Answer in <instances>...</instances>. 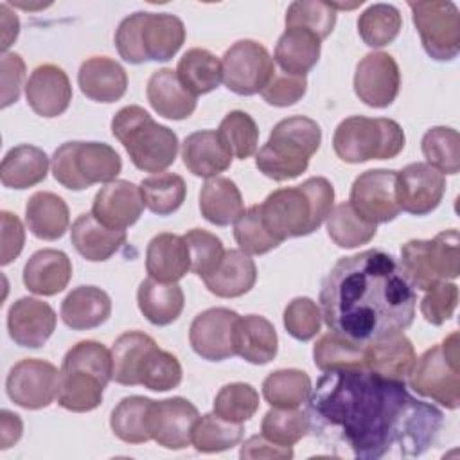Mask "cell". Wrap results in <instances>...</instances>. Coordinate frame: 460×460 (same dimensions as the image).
Masks as SVG:
<instances>
[{
	"label": "cell",
	"mask_w": 460,
	"mask_h": 460,
	"mask_svg": "<svg viewBox=\"0 0 460 460\" xmlns=\"http://www.w3.org/2000/svg\"><path fill=\"white\" fill-rule=\"evenodd\" d=\"M305 402L309 433L345 458L420 456L444 422L442 411L413 397L404 381L368 368L327 370Z\"/></svg>",
	"instance_id": "obj_1"
},
{
	"label": "cell",
	"mask_w": 460,
	"mask_h": 460,
	"mask_svg": "<svg viewBox=\"0 0 460 460\" xmlns=\"http://www.w3.org/2000/svg\"><path fill=\"white\" fill-rule=\"evenodd\" d=\"M318 302L329 331L370 343L413 323L417 293L392 253L370 248L336 261L322 280Z\"/></svg>",
	"instance_id": "obj_2"
},
{
	"label": "cell",
	"mask_w": 460,
	"mask_h": 460,
	"mask_svg": "<svg viewBox=\"0 0 460 460\" xmlns=\"http://www.w3.org/2000/svg\"><path fill=\"white\" fill-rule=\"evenodd\" d=\"M334 207V187L323 176H313L295 187H282L259 205L262 221L275 239L284 243L320 228Z\"/></svg>",
	"instance_id": "obj_3"
},
{
	"label": "cell",
	"mask_w": 460,
	"mask_h": 460,
	"mask_svg": "<svg viewBox=\"0 0 460 460\" xmlns=\"http://www.w3.org/2000/svg\"><path fill=\"white\" fill-rule=\"evenodd\" d=\"M59 370L58 404L74 413L92 411L101 406L113 377L111 350L95 340H83L66 350Z\"/></svg>",
	"instance_id": "obj_4"
},
{
	"label": "cell",
	"mask_w": 460,
	"mask_h": 460,
	"mask_svg": "<svg viewBox=\"0 0 460 460\" xmlns=\"http://www.w3.org/2000/svg\"><path fill=\"white\" fill-rule=\"evenodd\" d=\"M320 144L322 129L316 120L304 115L282 119L273 126L268 142L255 153V167L275 181L295 180L305 172Z\"/></svg>",
	"instance_id": "obj_5"
},
{
	"label": "cell",
	"mask_w": 460,
	"mask_h": 460,
	"mask_svg": "<svg viewBox=\"0 0 460 460\" xmlns=\"http://www.w3.org/2000/svg\"><path fill=\"white\" fill-rule=\"evenodd\" d=\"M111 135L124 146L131 164L144 172H164L176 162V133L158 124L142 106L120 108L111 119Z\"/></svg>",
	"instance_id": "obj_6"
},
{
	"label": "cell",
	"mask_w": 460,
	"mask_h": 460,
	"mask_svg": "<svg viewBox=\"0 0 460 460\" xmlns=\"http://www.w3.org/2000/svg\"><path fill=\"white\" fill-rule=\"evenodd\" d=\"M185 41L183 22L171 13H133L115 31L119 56L133 65L167 61Z\"/></svg>",
	"instance_id": "obj_7"
},
{
	"label": "cell",
	"mask_w": 460,
	"mask_h": 460,
	"mask_svg": "<svg viewBox=\"0 0 460 460\" xmlns=\"http://www.w3.org/2000/svg\"><path fill=\"white\" fill-rule=\"evenodd\" d=\"M404 144L402 128L386 117L352 115L343 119L332 135L334 153L347 164L395 158L404 149Z\"/></svg>",
	"instance_id": "obj_8"
},
{
	"label": "cell",
	"mask_w": 460,
	"mask_h": 460,
	"mask_svg": "<svg viewBox=\"0 0 460 460\" xmlns=\"http://www.w3.org/2000/svg\"><path fill=\"white\" fill-rule=\"evenodd\" d=\"M52 176L70 190L115 181L122 171L119 153L104 142H65L52 155Z\"/></svg>",
	"instance_id": "obj_9"
},
{
	"label": "cell",
	"mask_w": 460,
	"mask_h": 460,
	"mask_svg": "<svg viewBox=\"0 0 460 460\" xmlns=\"http://www.w3.org/2000/svg\"><path fill=\"white\" fill-rule=\"evenodd\" d=\"M408 385L415 394L447 410L460 406V341L456 331L415 359Z\"/></svg>",
	"instance_id": "obj_10"
},
{
	"label": "cell",
	"mask_w": 460,
	"mask_h": 460,
	"mask_svg": "<svg viewBox=\"0 0 460 460\" xmlns=\"http://www.w3.org/2000/svg\"><path fill=\"white\" fill-rule=\"evenodd\" d=\"M420 43L435 61H451L460 52V11L451 0L408 2Z\"/></svg>",
	"instance_id": "obj_11"
},
{
	"label": "cell",
	"mask_w": 460,
	"mask_h": 460,
	"mask_svg": "<svg viewBox=\"0 0 460 460\" xmlns=\"http://www.w3.org/2000/svg\"><path fill=\"white\" fill-rule=\"evenodd\" d=\"M223 83L237 95H255L275 74V61L268 49L255 40H239L221 58Z\"/></svg>",
	"instance_id": "obj_12"
},
{
	"label": "cell",
	"mask_w": 460,
	"mask_h": 460,
	"mask_svg": "<svg viewBox=\"0 0 460 460\" xmlns=\"http://www.w3.org/2000/svg\"><path fill=\"white\" fill-rule=\"evenodd\" d=\"M61 370L56 365L27 358L18 361L7 374L5 390L9 399L25 410H41L58 399Z\"/></svg>",
	"instance_id": "obj_13"
},
{
	"label": "cell",
	"mask_w": 460,
	"mask_h": 460,
	"mask_svg": "<svg viewBox=\"0 0 460 460\" xmlns=\"http://www.w3.org/2000/svg\"><path fill=\"white\" fill-rule=\"evenodd\" d=\"M397 171L370 169L361 172L352 187L349 203L368 223L383 225L394 221L401 208L395 199Z\"/></svg>",
	"instance_id": "obj_14"
},
{
	"label": "cell",
	"mask_w": 460,
	"mask_h": 460,
	"mask_svg": "<svg viewBox=\"0 0 460 460\" xmlns=\"http://www.w3.org/2000/svg\"><path fill=\"white\" fill-rule=\"evenodd\" d=\"M239 314L226 307H210L194 316L189 329L192 350L207 361L235 356V327Z\"/></svg>",
	"instance_id": "obj_15"
},
{
	"label": "cell",
	"mask_w": 460,
	"mask_h": 460,
	"mask_svg": "<svg viewBox=\"0 0 460 460\" xmlns=\"http://www.w3.org/2000/svg\"><path fill=\"white\" fill-rule=\"evenodd\" d=\"M446 192V176L426 162L404 165L395 178V199L402 212L426 216L433 212Z\"/></svg>",
	"instance_id": "obj_16"
},
{
	"label": "cell",
	"mask_w": 460,
	"mask_h": 460,
	"mask_svg": "<svg viewBox=\"0 0 460 460\" xmlns=\"http://www.w3.org/2000/svg\"><path fill=\"white\" fill-rule=\"evenodd\" d=\"M401 86L399 65L388 52H368L354 72V92L358 99L370 108H388Z\"/></svg>",
	"instance_id": "obj_17"
},
{
	"label": "cell",
	"mask_w": 460,
	"mask_h": 460,
	"mask_svg": "<svg viewBox=\"0 0 460 460\" xmlns=\"http://www.w3.org/2000/svg\"><path fill=\"white\" fill-rule=\"evenodd\" d=\"M198 417V408L185 397L153 401L147 419L151 440L165 449H185Z\"/></svg>",
	"instance_id": "obj_18"
},
{
	"label": "cell",
	"mask_w": 460,
	"mask_h": 460,
	"mask_svg": "<svg viewBox=\"0 0 460 460\" xmlns=\"http://www.w3.org/2000/svg\"><path fill=\"white\" fill-rule=\"evenodd\" d=\"M25 99L40 117L63 115L72 101V84L66 72L52 63L36 66L25 83Z\"/></svg>",
	"instance_id": "obj_19"
},
{
	"label": "cell",
	"mask_w": 460,
	"mask_h": 460,
	"mask_svg": "<svg viewBox=\"0 0 460 460\" xmlns=\"http://www.w3.org/2000/svg\"><path fill=\"white\" fill-rule=\"evenodd\" d=\"M144 207L140 187L128 180H115L97 190L92 214L108 228L126 230L140 219Z\"/></svg>",
	"instance_id": "obj_20"
},
{
	"label": "cell",
	"mask_w": 460,
	"mask_h": 460,
	"mask_svg": "<svg viewBox=\"0 0 460 460\" xmlns=\"http://www.w3.org/2000/svg\"><path fill=\"white\" fill-rule=\"evenodd\" d=\"M56 311L34 296L18 298L7 313V331L11 340L27 349H40L56 331Z\"/></svg>",
	"instance_id": "obj_21"
},
{
	"label": "cell",
	"mask_w": 460,
	"mask_h": 460,
	"mask_svg": "<svg viewBox=\"0 0 460 460\" xmlns=\"http://www.w3.org/2000/svg\"><path fill=\"white\" fill-rule=\"evenodd\" d=\"M77 84L90 101L115 102L128 90V74L119 61L108 56H92L81 63Z\"/></svg>",
	"instance_id": "obj_22"
},
{
	"label": "cell",
	"mask_w": 460,
	"mask_h": 460,
	"mask_svg": "<svg viewBox=\"0 0 460 460\" xmlns=\"http://www.w3.org/2000/svg\"><path fill=\"white\" fill-rule=\"evenodd\" d=\"M22 279L31 293L54 296L68 286L72 279V262L65 252L43 248L29 257Z\"/></svg>",
	"instance_id": "obj_23"
},
{
	"label": "cell",
	"mask_w": 460,
	"mask_h": 460,
	"mask_svg": "<svg viewBox=\"0 0 460 460\" xmlns=\"http://www.w3.org/2000/svg\"><path fill=\"white\" fill-rule=\"evenodd\" d=\"M183 165L199 178H216L232 165V153L223 144L216 129H199L190 133L181 144Z\"/></svg>",
	"instance_id": "obj_24"
},
{
	"label": "cell",
	"mask_w": 460,
	"mask_h": 460,
	"mask_svg": "<svg viewBox=\"0 0 460 460\" xmlns=\"http://www.w3.org/2000/svg\"><path fill=\"white\" fill-rule=\"evenodd\" d=\"M146 271L158 282H178L190 271L189 246L183 235L158 234L146 248Z\"/></svg>",
	"instance_id": "obj_25"
},
{
	"label": "cell",
	"mask_w": 460,
	"mask_h": 460,
	"mask_svg": "<svg viewBox=\"0 0 460 460\" xmlns=\"http://www.w3.org/2000/svg\"><path fill=\"white\" fill-rule=\"evenodd\" d=\"M151 108L164 119L183 120L189 119L198 104V97L192 95L178 79L176 70L160 68L155 70L146 88Z\"/></svg>",
	"instance_id": "obj_26"
},
{
	"label": "cell",
	"mask_w": 460,
	"mask_h": 460,
	"mask_svg": "<svg viewBox=\"0 0 460 460\" xmlns=\"http://www.w3.org/2000/svg\"><path fill=\"white\" fill-rule=\"evenodd\" d=\"M126 230H113L95 219L92 212L81 214L70 230V241L75 252L92 262L108 261L126 243Z\"/></svg>",
	"instance_id": "obj_27"
},
{
	"label": "cell",
	"mask_w": 460,
	"mask_h": 460,
	"mask_svg": "<svg viewBox=\"0 0 460 460\" xmlns=\"http://www.w3.org/2000/svg\"><path fill=\"white\" fill-rule=\"evenodd\" d=\"M413 343L404 332H395L367 343L365 368L390 379L404 381L415 365Z\"/></svg>",
	"instance_id": "obj_28"
},
{
	"label": "cell",
	"mask_w": 460,
	"mask_h": 460,
	"mask_svg": "<svg viewBox=\"0 0 460 460\" xmlns=\"http://www.w3.org/2000/svg\"><path fill=\"white\" fill-rule=\"evenodd\" d=\"M257 280L255 261L241 248L226 250L219 266L203 279L207 289L221 298H237L246 295Z\"/></svg>",
	"instance_id": "obj_29"
},
{
	"label": "cell",
	"mask_w": 460,
	"mask_h": 460,
	"mask_svg": "<svg viewBox=\"0 0 460 460\" xmlns=\"http://www.w3.org/2000/svg\"><path fill=\"white\" fill-rule=\"evenodd\" d=\"M61 320L74 331H88L102 325L111 314V300L95 286H79L61 302Z\"/></svg>",
	"instance_id": "obj_30"
},
{
	"label": "cell",
	"mask_w": 460,
	"mask_h": 460,
	"mask_svg": "<svg viewBox=\"0 0 460 460\" xmlns=\"http://www.w3.org/2000/svg\"><path fill=\"white\" fill-rule=\"evenodd\" d=\"M322 52V40L302 27H288L277 45L273 61L280 66V72L291 75H307L318 63Z\"/></svg>",
	"instance_id": "obj_31"
},
{
	"label": "cell",
	"mask_w": 460,
	"mask_h": 460,
	"mask_svg": "<svg viewBox=\"0 0 460 460\" xmlns=\"http://www.w3.org/2000/svg\"><path fill=\"white\" fill-rule=\"evenodd\" d=\"M25 223L29 232L38 239H61L70 225L68 205L54 192H34L25 205Z\"/></svg>",
	"instance_id": "obj_32"
},
{
	"label": "cell",
	"mask_w": 460,
	"mask_h": 460,
	"mask_svg": "<svg viewBox=\"0 0 460 460\" xmlns=\"http://www.w3.org/2000/svg\"><path fill=\"white\" fill-rule=\"evenodd\" d=\"M137 304L147 322L165 327L180 318L185 305V295L178 282H158L147 277L138 286Z\"/></svg>",
	"instance_id": "obj_33"
},
{
	"label": "cell",
	"mask_w": 460,
	"mask_h": 460,
	"mask_svg": "<svg viewBox=\"0 0 460 460\" xmlns=\"http://www.w3.org/2000/svg\"><path fill=\"white\" fill-rule=\"evenodd\" d=\"M279 350V336L273 323L261 314L239 316L235 327V356L252 365L270 363Z\"/></svg>",
	"instance_id": "obj_34"
},
{
	"label": "cell",
	"mask_w": 460,
	"mask_h": 460,
	"mask_svg": "<svg viewBox=\"0 0 460 460\" xmlns=\"http://www.w3.org/2000/svg\"><path fill=\"white\" fill-rule=\"evenodd\" d=\"M49 156L43 149L20 144L5 153L0 165V180L7 189H29L41 183L49 174Z\"/></svg>",
	"instance_id": "obj_35"
},
{
	"label": "cell",
	"mask_w": 460,
	"mask_h": 460,
	"mask_svg": "<svg viewBox=\"0 0 460 460\" xmlns=\"http://www.w3.org/2000/svg\"><path fill=\"white\" fill-rule=\"evenodd\" d=\"M199 212L216 226H228L235 223L244 212V201L239 187L230 178L223 176L207 180L199 190Z\"/></svg>",
	"instance_id": "obj_36"
},
{
	"label": "cell",
	"mask_w": 460,
	"mask_h": 460,
	"mask_svg": "<svg viewBox=\"0 0 460 460\" xmlns=\"http://www.w3.org/2000/svg\"><path fill=\"white\" fill-rule=\"evenodd\" d=\"M156 347V341L142 331H128L120 334L111 347L113 381L124 386L140 385V368L147 352Z\"/></svg>",
	"instance_id": "obj_37"
},
{
	"label": "cell",
	"mask_w": 460,
	"mask_h": 460,
	"mask_svg": "<svg viewBox=\"0 0 460 460\" xmlns=\"http://www.w3.org/2000/svg\"><path fill=\"white\" fill-rule=\"evenodd\" d=\"M176 75L192 95L210 93L223 83L221 59L207 49H189L178 61Z\"/></svg>",
	"instance_id": "obj_38"
},
{
	"label": "cell",
	"mask_w": 460,
	"mask_h": 460,
	"mask_svg": "<svg viewBox=\"0 0 460 460\" xmlns=\"http://www.w3.org/2000/svg\"><path fill=\"white\" fill-rule=\"evenodd\" d=\"M313 390L307 372L298 368H280L262 381V397L271 408H298Z\"/></svg>",
	"instance_id": "obj_39"
},
{
	"label": "cell",
	"mask_w": 460,
	"mask_h": 460,
	"mask_svg": "<svg viewBox=\"0 0 460 460\" xmlns=\"http://www.w3.org/2000/svg\"><path fill=\"white\" fill-rule=\"evenodd\" d=\"M153 399L144 395L124 397L110 415V426L117 438L126 444H144L151 440L149 408Z\"/></svg>",
	"instance_id": "obj_40"
},
{
	"label": "cell",
	"mask_w": 460,
	"mask_h": 460,
	"mask_svg": "<svg viewBox=\"0 0 460 460\" xmlns=\"http://www.w3.org/2000/svg\"><path fill=\"white\" fill-rule=\"evenodd\" d=\"M325 226L332 243L347 250L368 244L377 234V225L365 221L349 201L332 207L325 219Z\"/></svg>",
	"instance_id": "obj_41"
},
{
	"label": "cell",
	"mask_w": 460,
	"mask_h": 460,
	"mask_svg": "<svg viewBox=\"0 0 460 460\" xmlns=\"http://www.w3.org/2000/svg\"><path fill=\"white\" fill-rule=\"evenodd\" d=\"M365 350L367 343H356L329 331L314 343L313 359L322 372L336 368H365Z\"/></svg>",
	"instance_id": "obj_42"
},
{
	"label": "cell",
	"mask_w": 460,
	"mask_h": 460,
	"mask_svg": "<svg viewBox=\"0 0 460 460\" xmlns=\"http://www.w3.org/2000/svg\"><path fill=\"white\" fill-rule=\"evenodd\" d=\"M402 16L392 4H372L358 18V32L365 45L379 49L390 45L401 32Z\"/></svg>",
	"instance_id": "obj_43"
},
{
	"label": "cell",
	"mask_w": 460,
	"mask_h": 460,
	"mask_svg": "<svg viewBox=\"0 0 460 460\" xmlns=\"http://www.w3.org/2000/svg\"><path fill=\"white\" fill-rule=\"evenodd\" d=\"M243 433V424L228 422L212 411L198 417L192 428L190 444L199 453H221L237 446Z\"/></svg>",
	"instance_id": "obj_44"
},
{
	"label": "cell",
	"mask_w": 460,
	"mask_h": 460,
	"mask_svg": "<svg viewBox=\"0 0 460 460\" xmlns=\"http://www.w3.org/2000/svg\"><path fill=\"white\" fill-rule=\"evenodd\" d=\"M140 190L146 207L158 216L176 212L187 196L185 180L174 172H158L140 181Z\"/></svg>",
	"instance_id": "obj_45"
},
{
	"label": "cell",
	"mask_w": 460,
	"mask_h": 460,
	"mask_svg": "<svg viewBox=\"0 0 460 460\" xmlns=\"http://www.w3.org/2000/svg\"><path fill=\"white\" fill-rule=\"evenodd\" d=\"M426 164L442 174H456L460 171V135L449 126L429 128L420 142Z\"/></svg>",
	"instance_id": "obj_46"
},
{
	"label": "cell",
	"mask_w": 460,
	"mask_h": 460,
	"mask_svg": "<svg viewBox=\"0 0 460 460\" xmlns=\"http://www.w3.org/2000/svg\"><path fill=\"white\" fill-rule=\"evenodd\" d=\"M216 131L219 133L223 144L228 147L234 158L246 160L257 153L259 128L252 115H248L246 111H228Z\"/></svg>",
	"instance_id": "obj_47"
},
{
	"label": "cell",
	"mask_w": 460,
	"mask_h": 460,
	"mask_svg": "<svg viewBox=\"0 0 460 460\" xmlns=\"http://www.w3.org/2000/svg\"><path fill=\"white\" fill-rule=\"evenodd\" d=\"M309 417L298 408H271L261 422V431L268 440L289 447L309 435Z\"/></svg>",
	"instance_id": "obj_48"
},
{
	"label": "cell",
	"mask_w": 460,
	"mask_h": 460,
	"mask_svg": "<svg viewBox=\"0 0 460 460\" xmlns=\"http://www.w3.org/2000/svg\"><path fill=\"white\" fill-rule=\"evenodd\" d=\"M401 271L413 289L428 291L440 282L431 259L429 239H411L401 246Z\"/></svg>",
	"instance_id": "obj_49"
},
{
	"label": "cell",
	"mask_w": 460,
	"mask_h": 460,
	"mask_svg": "<svg viewBox=\"0 0 460 460\" xmlns=\"http://www.w3.org/2000/svg\"><path fill=\"white\" fill-rule=\"evenodd\" d=\"M259 410V394L248 383H228L214 397V413L228 422L243 424Z\"/></svg>",
	"instance_id": "obj_50"
},
{
	"label": "cell",
	"mask_w": 460,
	"mask_h": 460,
	"mask_svg": "<svg viewBox=\"0 0 460 460\" xmlns=\"http://www.w3.org/2000/svg\"><path fill=\"white\" fill-rule=\"evenodd\" d=\"M183 370L178 358L158 345L153 347L140 368V385L153 392H167L181 383Z\"/></svg>",
	"instance_id": "obj_51"
},
{
	"label": "cell",
	"mask_w": 460,
	"mask_h": 460,
	"mask_svg": "<svg viewBox=\"0 0 460 460\" xmlns=\"http://www.w3.org/2000/svg\"><path fill=\"white\" fill-rule=\"evenodd\" d=\"M234 237L239 248L248 255H264L282 244L266 228L259 205L246 208L243 216L234 223Z\"/></svg>",
	"instance_id": "obj_52"
},
{
	"label": "cell",
	"mask_w": 460,
	"mask_h": 460,
	"mask_svg": "<svg viewBox=\"0 0 460 460\" xmlns=\"http://www.w3.org/2000/svg\"><path fill=\"white\" fill-rule=\"evenodd\" d=\"M336 25V11L329 2L318 0H296L289 4L286 11V29L302 27L314 32L320 40H325Z\"/></svg>",
	"instance_id": "obj_53"
},
{
	"label": "cell",
	"mask_w": 460,
	"mask_h": 460,
	"mask_svg": "<svg viewBox=\"0 0 460 460\" xmlns=\"http://www.w3.org/2000/svg\"><path fill=\"white\" fill-rule=\"evenodd\" d=\"M190 255V271L199 279L208 277L221 262L225 255V246L221 239L203 228H192L183 234Z\"/></svg>",
	"instance_id": "obj_54"
},
{
	"label": "cell",
	"mask_w": 460,
	"mask_h": 460,
	"mask_svg": "<svg viewBox=\"0 0 460 460\" xmlns=\"http://www.w3.org/2000/svg\"><path fill=\"white\" fill-rule=\"evenodd\" d=\"M282 322L289 336L298 341H309L320 332L323 320L320 305L313 298L296 296L286 305Z\"/></svg>",
	"instance_id": "obj_55"
},
{
	"label": "cell",
	"mask_w": 460,
	"mask_h": 460,
	"mask_svg": "<svg viewBox=\"0 0 460 460\" xmlns=\"http://www.w3.org/2000/svg\"><path fill=\"white\" fill-rule=\"evenodd\" d=\"M458 305V286L447 280H440L431 286L420 300V313L431 325H442L447 322Z\"/></svg>",
	"instance_id": "obj_56"
},
{
	"label": "cell",
	"mask_w": 460,
	"mask_h": 460,
	"mask_svg": "<svg viewBox=\"0 0 460 460\" xmlns=\"http://www.w3.org/2000/svg\"><path fill=\"white\" fill-rule=\"evenodd\" d=\"M431 243V259L440 280H451L460 275V250L458 230L449 228L437 234Z\"/></svg>",
	"instance_id": "obj_57"
},
{
	"label": "cell",
	"mask_w": 460,
	"mask_h": 460,
	"mask_svg": "<svg viewBox=\"0 0 460 460\" xmlns=\"http://www.w3.org/2000/svg\"><path fill=\"white\" fill-rule=\"evenodd\" d=\"M307 92V79L304 75H291L286 72H277L270 83L262 88L261 95L270 106L286 108L296 104Z\"/></svg>",
	"instance_id": "obj_58"
},
{
	"label": "cell",
	"mask_w": 460,
	"mask_h": 460,
	"mask_svg": "<svg viewBox=\"0 0 460 460\" xmlns=\"http://www.w3.org/2000/svg\"><path fill=\"white\" fill-rule=\"evenodd\" d=\"M2 108L11 106L20 99V92L25 79V63L16 52L2 54Z\"/></svg>",
	"instance_id": "obj_59"
},
{
	"label": "cell",
	"mask_w": 460,
	"mask_h": 460,
	"mask_svg": "<svg viewBox=\"0 0 460 460\" xmlns=\"http://www.w3.org/2000/svg\"><path fill=\"white\" fill-rule=\"evenodd\" d=\"M0 223H2V253H0V264L7 266L11 264L23 250L25 244V228L16 214H11L7 210L0 212Z\"/></svg>",
	"instance_id": "obj_60"
},
{
	"label": "cell",
	"mask_w": 460,
	"mask_h": 460,
	"mask_svg": "<svg viewBox=\"0 0 460 460\" xmlns=\"http://www.w3.org/2000/svg\"><path fill=\"white\" fill-rule=\"evenodd\" d=\"M239 456L244 460H255V458H273V460H289L293 458V447L289 446H279L271 440H268L262 433L253 435L241 446Z\"/></svg>",
	"instance_id": "obj_61"
},
{
	"label": "cell",
	"mask_w": 460,
	"mask_h": 460,
	"mask_svg": "<svg viewBox=\"0 0 460 460\" xmlns=\"http://www.w3.org/2000/svg\"><path fill=\"white\" fill-rule=\"evenodd\" d=\"M22 433H23V422L20 415L9 410H2L0 411V447L9 449L22 438Z\"/></svg>",
	"instance_id": "obj_62"
},
{
	"label": "cell",
	"mask_w": 460,
	"mask_h": 460,
	"mask_svg": "<svg viewBox=\"0 0 460 460\" xmlns=\"http://www.w3.org/2000/svg\"><path fill=\"white\" fill-rule=\"evenodd\" d=\"M2 14V50L7 52V49L13 45V41L18 38L20 32V20L18 16L9 9V4L0 5Z\"/></svg>",
	"instance_id": "obj_63"
}]
</instances>
